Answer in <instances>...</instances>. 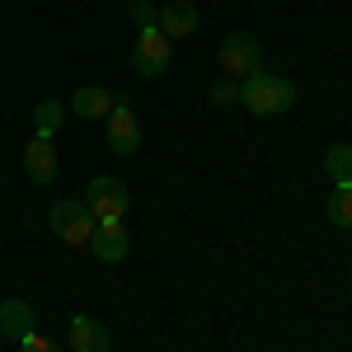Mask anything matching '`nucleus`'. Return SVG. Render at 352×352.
I'll use <instances>...</instances> for the list:
<instances>
[{"label":"nucleus","instance_id":"f257e3e1","mask_svg":"<svg viewBox=\"0 0 352 352\" xmlns=\"http://www.w3.org/2000/svg\"><path fill=\"white\" fill-rule=\"evenodd\" d=\"M240 104L254 113V118H277V113H287L292 104H296V85L258 66V71H249V76H244Z\"/></svg>","mask_w":352,"mask_h":352},{"label":"nucleus","instance_id":"f03ea898","mask_svg":"<svg viewBox=\"0 0 352 352\" xmlns=\"http://www.w3.org/2000/svg\"><path fill=\"white\" fill-rule=\"evenodd\" d=\"M80 202L89 207V217L99 221V226H122L127 207H132V197H127V188H122V179H113V174L89 179V188H85Z\"/></svg>","mask_w":352,"mask_h":352},{"label":"nucleus","instance_id":"7ed1b4c3","mask_svg":"<svg viewBox=\"0 0 352 352\" xmlns=\"http://www.w3.org/2000/svg\"><path fill=\"white\" fill-rule=\"evenodd\" d=\"M47 221H52V235H56V240H66V244H89V235L99 230V221L89 217V207L76 202V197L56 202L52 212H47Z\"/></svg>","mask_w":352,"mask_h":352},{"label":"nucleus","instance_id":"20e7f679","mask_svg":"<svg viewBox=\"0 0 352 352\" xmlns=\"http://www.w3.org/2000/svg\"><path fill=\"white\" fill-rule=\"evenodd\" d=\"M169 38L160 28H141L136 33V47H132V71L136 76H164L169 71Z\"/></svg>","mask_w":352,"mask_h":352},{"label":"nucleus","instance_id":"39448f33","mask_svg":"<svg viewBox=\"0 0 352 352\" xmlns=\"http://www.w3.org/2000/svg\"><path fill=\"white\" fill-rule=\"evenodd\" d=\"M263 66V52H258V38L254 33H230L226 43H221V71L226 76H249V71H258Z\"/></svg>","mask_w":352,"mask_h":352},{"label":"nucleus","instance_id":"423d86ee","mask_svg":"<svg viewBox=\"0 0 352 352\" xmlns=\"http://www.w3.org/2000/svg\"><path fill=\"white\" fill-rule=\"evenodd\" d=\"M109 146L113 155H136V146H141V122H136L132 104H127V94H118L113 99V113H109Z\"/></svg>","mask_w":352,"mask_h":352},{"label":"nucleus","instance_id":"0eeeda50","mask_svg":"<svg viewBox=\"0 0 352 352\" xmlns=\"http://www.w3.org/2000/svg\"><path fill=\"white\" fill-rule=\"evenodd\" d=\"M24 174L43 188L56 179V151H52V136H33L24 146Z\"/></svg>","mask_w":352,"mask_h":352},{"label":"nucleus","instance_id":"6e6552de","mask_svg":"<svg viewBox=\"0 0 352 352\" xmlns=\"http://www.w3.org/2000/svg\"><path fill=\"white\" fill-rule=\"evenodd\" d=\"M155 28H160L169 43H174V38H192V33H197V10H192L188 0H169L160 10V19H155Z\"/></svg>","mask_w":352,"mask_h":352},{"label":"nucleus","instance_id":"1a4fd4ad","mask_svg":"<svg viewBox=\"0 0 352 352\" xmlns=\"http://www.w3.org/2000/svg\"><path fill=\"white\" fill-rule=\"evenodd\" d=\"M89 249H94L104 263H122V258L132 254V235H127L122 226H99V230L89 235Z\"/></svg>","mask_w":352,"mask_h":352},{"label":"nucleus","instance_id":"9d476101","mask_svg":"<svg viewBox=\"0 0 352 352\" xmlns=\"http://www.w3.org/2000/svg\"><path fill=\"white\" fill-rule=\"evenodd\" d=\"M71 352H109V329L94 315H76L71 320Z\"/></svg>","mask_w":352,"mask_h":352},{"label":"nucleus","instance_id":"9b49d317","mask_svg":"<svg viewBox=\"0 0 352 352\" xmlns=\"http://www.w3.org/2000/svg\"><path fill=\"white\" fill-rule=\"evenodd\" d=\"M0 333L5 338H28L33 333V305L28 300H0Z\"/></svg>","mask_w":352,"mask_h":352},{"label":"nucleus","instance_id":"f8f14e48","mask_svg":"<svg viewBox=\"0 0 352 352\" xmlns=\"http://www.w3.org/2000/svg\"><path fill=\"white\" fill-rule=\"evenodd\" d=\"M113 113V94L99 85H85L76 89V118H109Z\"/></svg>","mask_w":352,"mask_h":352},{"label":"nucleus","instance_id":"ddd939ff","mask_svg":"<svg viewBox=\"0 0 352 352\" xmlns=\"http://www.w3.org/2000/svg\"><path fill=\"white\" fill-rule=\"evenodd\" d=\"M324 169H329V179H333L338 188H348L352 184V146H329Z\"/></svg>","mask_w":352,"mask_h":352},{"label":"nucleus","instance_id":"4468645a","mask_svg":"<svg viewBox=\"0 0 352 352\" xmlns=\"http://www.w3.org/2000/svg\"><path fill=\"white\" fill-rule=\"evenodd\" d=\"M33 122H38V136H52L61 122H66V104H56V99H43L38 109H33Z\"/></svg>","mask_w":352,"mask_h":352},{"label":"nucleus","instance_id":"2eb2a0df","mask_svg":"<svg viewBox=\"0 0 352 352\" xmlns=\"http://www.w3.org/2000/svg\"><path fill=\"white\" fill-rule=\"evenodd\" d=\"M329 221L333 226H343V230H352V184L348 188H333V197H329Z\"/></svg>","mask_w":352,"mask_h":352},{"label":"nucleus","instance_id":"dca6fc26","mask_svg":"<svg viewBox=\"0 0 352 352\" xmlns=\"http://www.w3.org/2000/svg\"><path fill=\"white\" fill-rule=\"evenodd\" d=\"M235 99H240V85L230 80V76L212 85V104H235Z\"/></svg>","mask_w":352,"mask_h":352},{"label":"nucleus","instance_id":"f3484780","mask_svg":"<svg viewBox=\"0 0 352 352\" xmlns=\"http://www.w3.org/2000/svg\"><path fill=\"white\" fill-rule=\"evenodd\" d=\"M19 352H61L52 343V338H43V333H38V329H33V333H28V338H19Z\"/></svg>","mask_w":352,"mask_h":352},{"label":"nucleus","instance_id":"a211bd4d","mask_svg":"<svg viewBox=\"0 0 352 352\" xmlns=\"http://www.w3.org/2000/svg\"><path fill=\"white\" fill-rule=\"evenodd\" d=\"M132 14H136V24H141V28H155V10H151V5H146V0H141V5H136Z\"/></svg>","mask_w":352,"mask_h":352},{"label":"nucleus","instance_id":"6ab92c4d","mask_svg":"<svg viewBox=\"0 0 352 352\" xmlns=\"http://www.w3.org/2000/svg\"><path fill=\"white\" fill-rule=\"evenodd\" d=\"M348 277H352V268H348Z\"/></svg>","mask_w":352,"mask_h":352}]
</instances>
